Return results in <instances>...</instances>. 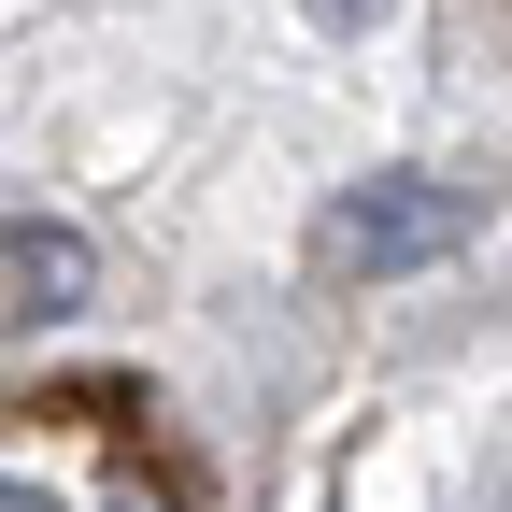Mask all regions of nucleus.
<instances>
[{"label": "nucleus", "instance_id": "nucleus-1", "mask_svg": "<svg viewBox=\"0 0 512 512\" xmlns=\"http://www.w3.org/2000/svg\"><path fill=\"white\" fill-rule=\"evenodd\" d=\"M0 512H171V484L100 399H43L0 413Z\"/></svg>", "mask_w": 512, "mask_h": 512}, {"label": "nucleus", "instance_id": "nucleus-2", "mask_svg": "<svg viewBox=\"0 0 512 512\" xmlns=\"http://www.w3.org/2000/svg\"><path fill=\"white\" fill-rule=\"evenodd\" d=\"M484 228V185H441V171H384V185H342L313 214V271L328 285H399V271H441Z\"/></svg>", "mask_w": 512, "mask_h": 512}, {"label": "nucleus", "instance_id": "nucleus-3", "mask_svg": "<svg viewBox=\"0 0 512 512\" xmlns=\"http://www.w3.org/2000/svg\"><path fill=\"white\" fill-rule=\"evenodd\" d=\"M370 15H399V0H313V29H370Z\"/></svg>", "mask_w": 512, "mask_h": 512}]
</instances>
